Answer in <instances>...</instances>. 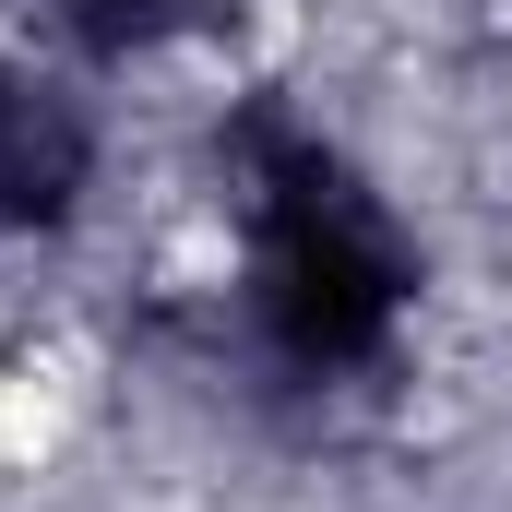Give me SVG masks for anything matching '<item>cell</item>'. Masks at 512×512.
<instances>
[{
	"label": "cell",
	"mask_w": 512,
	"mask_h": 512,
	"mask_svg": "<svg viewBox=\"0 0 512 512\" xmlns=\"http://www.w3.org/2000/svg\"><path fill=\"white\" fill-rule=\"evenodd\" d=\"M251 179V322L286 370H358L382 358L405 310V239L358 191V167L298 120H251L239 143Z\"/></svg>",
	"instance_id": "1"
},
{
	"label": "cell",
	"mask_w": 512,
	"mask_h": 512,
	"mask_svg": "<svg viewBox=\"0 0 512 512\" xmlns=\"http://www.w3.org/2000/svg\"><path fill=\"white\" fill-rule=\"evenodd\" d=\"M96 155H108V131L72 72L0 60V239H60L96 191Z\"/></svg>",
	"instance_id": "2"
},
{
	"label": "cell",
	"mask_w": 512,
	"mask_h": 512,
	"mask_svg": "<svg viewBox=\"0 0 512 512\" xmlns=\"http://www.w3.org/2000/svg\"><path fill=\"white\" fill-rule=\"evenodd\" d=\"M48 24H60V48H84V60H143V48L179 24V0H48Z\"/></svg>",
	"instance_id": "3"
}]
</instances>
